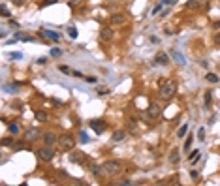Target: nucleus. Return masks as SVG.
Masks as SVG:
<instances>
[{
	"label": "nucleus",
	"mask_w": 220,
	"mask_h": 186,
	"mask_svg": "<svg viewBox=\"0 0 220 186\" xmlns=\"http://www.w3.org/2000/svg\"><path fill=\"white\" fill-rule=\"evenodd\" d=\"M102 166H104V173H107L111 177H115L122 169V164H120V162H117V160H107V162H104Z\"/></svg>",
	"instance_id": "obj_1"
},
{
	"label": "nucleus",
	"mask_w": 220,
	"mask_h": 186,
	"mask_svg": "<svg viewBox=\"0 0 220 186\" xmlns=\"http://www.w3.org/2000/svg\"><path fill=\"white\" fill-rule=\"evenodd\" d=\"M175 92H177V83H175V81H169V83H166V85L160 88V96H162L164 100H169V98H173Z\"/></svg>",
	"instance_id": "obj_2"
},
{
	"label": "nucleus",
	"mask_w": 220,
	"mask_h": 186,
	"mask_svg": "<svg viewBox=\"0 0 220 186\" xmlns=\"http://www.w3.org/2000/svg\"><path fill=\"white\" fill-rule=\"evenodd\" d=\"M38 158L43 160V162H51V160L55 158V149H53L51 145H47V147L40 149V150H38Z\"/></svg>",
	"instance_id": "obj_3"
},
{
	"label": "nucleus",
	"mask_w": 220,
	"mask_h": 186,
	"mask_svg": "<svg viewBox=\"0 0 220 186\" xmlns=\"http://www.w3.org/2000/svg\"><path fill=\"white\" fill-rule=\"evenodd\" d=\"M58 145H60L62 149H73L75 141H73V137H71L70 133H62V135L58 137Z\"/></svg>",
	"instance_id": "obj_4"
},
{
	"label": "nucleus",
	"mask_w": 220,
	"mask_h": 186,
	"mask_svg": "<svg viewBox=\"0 0 220 186\" xmlns=\"http://www.w3.org/2000/svg\"><path fill=\"white\" fill-rule=\"evenodd\" d=\"M88 126H90L96 133H102V132L106 130V122H104V119H92V120L88 122Z\"/></svg>",
	"instance_id": "obj_5"
},
{
	"label": "nucleus",
	"mask_w": 220,
	"mask_h": 186,
	"mask_svg": "<svg viewBox=\"0 0 220 186\" xmlns=\"http://www.w3.org/2000/svg\"><path fill=\"white\" fill-rule=\"evenodd\" d=\"M68 158H70V162H73V164H85V154L79 152V150H71L68 154Z\"/></svg>",
	"instance_id": "obj_6"
},
{
	"label": "nucleus",
	"mask_w": 220,
	"mask_h": 186,
	"mask_svg": "<svg viewBox=\"0 0 220 186\" xmlns=\"http://www.w3.org/2000/svg\"><path fill=\"white\" fill-rule=\"evenodd\" d=\"M160 113H162L160 105H158V104H151L149 109H147V117H149V119H158Z\"/></svg>",
	"instance_id": "obj_7"
},
{
	"label": "nucleus",
	"mask_w": 220,
	"mask_h": 186,
	"mask_svg": "<svg viewBox=\"0 0 220 186\" xmlns=\"http://www.w3.org/2000/svg\"><path fill=\"white\" fill-rule=\"evenodd\" d=\"M40 38H49V40H53V41H60V34L55 32V30H49V28L40 30Z\"/></svg>",
	"instance_id": "obj_8"
},
{
	"label": "nucleus",
	"mask_w": 220,
	"mask_h": 186,
	"mask_svg": "<svg viewBox=\"0 0 220 186\" xmlns=\"http://www.w3.org/2000/svg\"><path fill=\"white\" fill-rule=\"evenodd\" d=\"M40 137H41V132L38 128H30V130H27V133H24V139H27V141H38Z\"/></svg>",
	"instance_id": "obj_9"
},
{
	"label": "nucleus",
	"mask_w": 220,
	"mask_h": 186,
	"mask_svg": "<svg viewBox=\"0 0 220 186\" xmlns=\"http://www.w3.org/2000/svg\"><path fill=\"white\" fill-rule=\"evenodd\" d=\"M100 38H102L104 41H111V40L115 38V32H113V28H109V27H104V28L100 30Z\"/></svg>",
	"instance_id": "obj_10"
},
{
	"label": "nucleus",
	"mask_w": 220,
	"mask_h": 186,
	"mask_svg": "<svg viewBox=\"0 0 220 186\" xmlns=\"http://www.w3.org/2000/svg\"><path fill=\"white\" fill-rule=\"evenodd\" d=\"M169 55H171V57H173V60H175V62H177L179 66H184V64H186V60H184V57H183V53H179L177 49H171V51H169Z\"/></svg>",
	"instance_id": "obj_11"
},
{
	"label": "nucleus",
	"mask_w": 220,
	"mask_h": 186,
	"mask_svg": "<svg viewBox=\"0 0 220 186\" xmlns=\"http://www.w3.org/2000/svg\"><path fill=\"white\" fill-rule=\"evenodd\" d=\"M43 141H45V145H55V143L58 141V137H57V133H55V132H45Z\"/></svg>",
	"instance_id": "obj_12"
},
{
	"label": "nucleus",
	"mask_w": 220,
	"mask_h": 186,
	"mask_svg": "<svg viewBox=\"0 0 220 186\" xmlns=\"http://www.w3.org/2000/svg\"><path fill=\"white\" fill-rule=\"evenodd\" d=\"M179 158H181V152H179V149H171V152H169V156H167V162L169 164H179Z\"/></svg>",
	"instance_id": "obj_13"
},
{
	"label": "nucleus",
	"mask_w": 220,
	"mask_h": 186,
	"mask_svg": "<svg viewBox=\"0 0 220 186\" xmlns=\"http://www.w3.org/2000/svg\"><path fill=\"white\" fill-rule=\"evenodd\" d=\"M154 62H156V64H162V66H167V64H169V55H167V53H158V55L154 57Z\"/></svg>",
	"instance_id": "obj_14"
},
{
	"label": "nucleus",
	"mask_w": 220,
	"mask_h": 186,
	"mask_svg": "<svg viewBox=\"0 0 220 186\" xmlns=\"http://www.w3.org/2000/svg\"><path fill=\"white\" fill-rule=\"evenodd\" d=\"M109 21H111V25H122L126 21V17H124V13H113Z\"/></svg>",
	"instance_id": "obj_15"
},
{
	"label": "nucleus",
	"mask_w": 220,
	"mask_h": 186,
	"mask_svg": "<svg viewBox=\"0 0 220 186\" xmlns=\"http://www.w3.org/2000/svg\"><path fill=\"white\" fill-rule=\"evenodd\" d=\"M13 38H15V40H21V41H36L34 36H30V34H23V32H17Z\"/></svg>",
	"instance_id": "obj_16"
},
{
	"label": "nucleus",
	"mask_w": 220,
	"mask_h": 186,
	"mask_svg": "<svg viewBox=\"0 0 220 186\" xmlns=\"http://www.w3.org/2000/svg\"><path fill=\"white\" fill-rule=\"evenodd\" d=\"M126 137V132L124 130H117V132H113V135H111V139L117 143V141H122V139Z\"/></svg>",
	"instance_id": "obj_17"
},
{
	"label": "nucleus",
	"mask_w": 220,
	"mask_h": 186,
	"mask_svg": "<svg viewBox=\"0 0 220 186\" xmlns=\"http://www.w3.org/2000/svg\"><path fill=\"white\" fill-rule=\"evenodd\" d=\"M90 173L96 175V177H100L104 173V166H98V164H90Z\"/></svg>",
	"instance_id": "obj_18"
},
{
	"label": "nucleus",
	"mask_w": 220,
	"mask_h": 186,
	"mask_svg": "<svg viewBox=\"0 0 220 186\" xmlns=\"http://www.w3.org/2000/svg\"><path fill=\"white\" fill-rule=\"evenodd\" d=\"M188 160H190V164H196V162L200 160V149H194V150L188 154Z\"/></svg>",
	"instance_id": "obj_19"
},
{
	"label": "nucleus",
	"mask_w": 220,
	"mask_h": 186,
	"mask_svg": "<svg viewBox=\"0 0 220 186\" xmlns=\"http://www.w3.org/2000/svg\"><path fill=\"white\" fill-rule=\"evenodd\" d=\"M0 145H2V147H13L15 141H13V137H4L2 141H0Z\"/></svg>",
	"instance_id": "obj_20"
},
{
	"label": "nucleus",
	"mask_w": 220,
	"mask_h": 186,
	"mask_svg": "<svg viewBox=\"0 0 220 186\" xmlns=\"http://www.w3.org/2000/svg\"><path fill=\"white\" fill-rule=\"evenodd\" d=\"M205 81H207V83H213V85H216L220 79H218V75H214V74H207V75H205Z\"/></svg>",
	"instance_id": "obj_21"
},
{
	"label": "nucleus",
	"mask_w": 220,
	"mask_h": 186,
	"mask_svg": "<svg viewBox=\"0 0 220 186\" xmlns=\"http://www.w3.org/2000/svg\"><path fill=\"white\" fill-rule=\"evenodd\" d=\"M36 120L45 122V120H47V113H45V111H36Z\"/></svg>",
	"instance_id": "obj_22"
},
{
	"label": "nucleus",
	"mask_w": 220,
	"mask_h": 186,
	"mask_svg": "<svg viewBox=\"0 0 220 186\" xmlns=\"http://www.w3.org/2000/svg\"><path fill=\"white\" fill-rule=\"evenodd\" d=\"M186 132H188V124H183V126L179 128V132H177V137H181V139H183V137L186 135Z\"/></svg>",
	"instance_id": "obj_23"
},
{
	"label": "nucleus",
	"mask_w": 220,
	"mask_h": 186,
	"mask_svg": "<svg viewBox=\"0 0 220 186\" xmlns=\"http://www.w3.org/2000/svg\"><path fill=\"white\" fill-rule=\"evenodd\" d=\"M192 139H194V133H190L186 137V141H184V149L183 150H190V145H192Z\"/></svg>",
	"instance_id": "obj_24"
},
{
	"label": "nucleus",
	"mask_w": 220,
	"mask_h": 186,
	"mask_svg": "<svg viewBox=\"0 0 220 186\" xmlns=\"http://www.w3.org/2000/svg\"><path fill=\"white\" fill-rule=\"evenodd\" d=\"M51 57H53V58H57V57H62V49H58V47H53V49H51Z\"/></svg>",
	"instance_id": "obj_25"
},
{
	"label": "nucleus",
	"mask_w": 220,
	"mask_h": 186,
	"mask_svg": "<svg viewBox=\"0 0 220 186\" xmlns=\"http://www.w3.org/2000/svg\"><path fill=\"white\" fill-rule=\"evenodd\" d=\"M8 130H10V133H11V135H13V133H17V132H19V126H17V124H13V122H11V124H8Z\"/></svg>",
	"instance_id": "obj_26"
},
{
	"label": "nucleus",
	"mask_w": 220,
	"mask_h": 186,
	"mask_svg": "<svg viewBox=\"0 0 220 186\" xmlns=\"http://www.w3.org/2000/svg\"><path fill=\"white\" fill-rule=\"evenodd\" d=\"M68 34H70L71 38H77V28H75V27H68Z\"/></svg>",
	"instance_id": "obj_27"
},
{
	"label": "nucleus",
	"mask_w": 220,
	"mask_h": 186,
	"mask_svg": "<svg viewBox=\"0 0 220 186\" xmlns=\"http://www.w3.org/2000/svg\"><path fill=\"white\" fill-rule=\"evenodd\" d=\"M58 0H43V2L40 4V8H45V6H51V4H57Z\"/></svg>",
	"instance_id": "obj_28"
},
{
	"label": "nucleus",
	"mask_w": 220,
	"mask_h": 186,
	"mask_svg": "<svg viewBox=\"0 0 220 186\" xmlns=\"http://www.w3.org/2000/svg\"><path fill=\"white\" fill-rule=\"evenodd\" d=\"M198 139H200V141H205V128L198 130Z\"/></svg>",
	"instance_id": "obj_29"
},
{
	"label": "nucleus",
	"mask_w": 220,
	"mask_h": 186,
	"mask_svg": "<svg viewBox=\"0 0 220 186\" xmlns=\"http://www.w3.org/2000/svg\"><path fill=\"white\" fill-rule=\"evenodd\" d=\"M58 70H60L62 74H66V75H71V70H70L68 66H58Z\"/></svg>",
	"instance_id": "obj_30"
},
{
	"label": "nucleus",
	"mask_w": 220,
	"mask_h": 186,
	"mask_svg": "<svg viewBox=\"0 0 220 186\" xmlns=\"http://www.w3.org/2000/svg\"><path fill=\"white\" fill-rule=\"evenodd\" d=\"M198 4H200L198 0H188V2H186V8H196Z\"/></svg>",
	"instance_id": "obj_31"
},
{
	"label": "nucleus",
	"mask_w": 220,
	"mask_h": 186,
	"mask_svg": "<svg viewBox=\"0 0 220 186\" xmlns=\"http://www.w3.org/2000/svg\"><path fill=\"white\" fill-rule=\"evenodd\" d=\"M0 10H2V17H10V15H11V13L8 11V8H6L4 4H2V6H0Z\"/></svg>",
	"instance_id": "obj_32"
},
{
	"label": "nucleus",
	"mask_w": 220,
	"mask_h": 186,
	"mask_svg": "<svg viewBox=\"0 0 220 186\" xmlns=\"http://www.w3.org/2000/svg\"><path fill=\"white\" fill-rule=\"evenodd\" d=\"M21 57H23V53H19V51H15V53H11V55H10V58H13V60H19Z\"/></svg>",
	"instance_id": "obj_33"
},
{
	"label": "nucleus",
	"mask_w": 220,
	"mask_h": 186,
	"mask_svg": "<svg viewBox=\"0 0 220 186\" xmlns=\"http://www.w3.org/2000/svg\"><path fill=\"white\" fill-rule=\"evenodd\" d=\"M13 149H15V150H23V149H24V143H23V141H17V143L13 145Z\"/></svg>",
	"instance_id": "obj_34"
},
{
	"label": "nucleus",
	"mask_w": 220,
	"mask_h": 186,
	"mask_svg": "<svg viewBox=\"0 0 220 186\" xmlns=\"http://www.w3.org/2000/svg\"><path fill=\"white\" fill-rule=\"evenodd\" d=\"M162 6H164V4H158V6H156V8L153 10V13H151V15H158V11L162 10Z\"/></svg>",
	"instance_id": "obj_35"
},
{
	"label": "nucleus",
	"mask_w": 220,
	"mask_h": 186,
	"mask_svg": "<svg viewBox=\"0 0 220 186\" xmlns=\"http://www.w3.org/2000/svg\"><path fill=\"white\" fill-rule=\"evenodd\" d=\"M177 2V0H162V4H166V6H173Z\"/></svg>",
	"instance_id": "obj_36"
},
{
	"label": "nucleus",
	"mask_w": 220,
	"mask_h": 186,
	"mask_svg": "<svg viewBox=\"0 0 220 186\" xmlns=\"http://www.w3.org/2000/svg\"><path fill=\"white\" fill-rule=\"evenodd\" d=\"M198 177H200V175H198V171H194V169L190 171V179H192V180H196Z\"/></svg>",
	"instance_id": "obj_37"
},
{
	"label": "nucleus",
	"mask_w": 220,
	"mask_h": 186,
	"mask_svg": "<svg viewBox=\"0 0 220 186\" xmlns=\"http://www.w3.org/2000/svg\"><path fill=\"white\" fill-rule=\"evenodd\" d=\"M211 100H213V98H211V92H205V104H207V105L211 104Z\"/></svg>",
	"instance_id": "obj_38"
},
{
	"label": "nucleus",
	"mask_w": 220,
	"mask_h": 186,
	"mask_svg": "<svg viewBox=\"0 0 220 186\" xmlns=\"http://www.w3.org/2000/svg\"><path fill=\"white\" fill-rule=\"evenodd\" d=\"M71 75H73V77H83V74L77 72V70H71Z\"/></svg>",
	"instance_id": "obj_39"
},
{
	"label": "nucleus",
	"mask_w": 220,
	"mask_h": 186,
	"mask_svg": "<svg viewBox=\"0 0 220 186\" xmlns=\"http://www.w3.org/2000/svg\"><path fill=\"white\" fill-rule=\"evenodd\" d=\"M79 133H81V141H83V143H87V141H88V137H87V133H85V132H79Z\"/></svg>",
	"instance_id": "obj_40"
},
{
	"label": "nucleus",
	"mask_w": 220,
	"mask_h": 186,
	"mask_svg": "<svg viewBox=\"0 0 220 186\" xmlns=\"http://www.w3.org/2000/svg\"><path fill=\"white\" fill-rule=\"evenodd\" d=\"M119 184H124V186H128V184H132V180H128V179H122V180H119Z\"/></svg>",
	"instance_id": "obj_41"
},
{
	"label": "nucleus",
	"mask_w": 220,
	"mask_h": 186,
	"mask_svg": "<svg viewBox=\"0 0 220 186\" xmlns=\"http://www.w3.org/2000/svg\"><path fill=\"white\" fill-rule=\"evenodd\" d=\"M107 92H109V88H102V87L98 88V94H107Z\"/></svg>",
	"instance_id": "obj_42"
},
{
	"label": "nucleus",
	"mask_w": 220,
	"mask_h": 186,
	"mask_svg": "<svg viewBox=\"0 0 220 186\" xmlns=\"http://www.w3.org/2000/svg\"><path fill=\"white\" fill-rule=\"evenodd\" d=\"M47 60H49V58H45V57H40V58H38V64H47Z\"/></svg>",
	"instance_id": "obj_43"
},
{
	"label": "nucleus",
	"mask_w": 220,
	"mask_h": 186,
	"mask_svg": "<svg viewBox=\"0 0 220 186\" xmlns=\"http://www.w3.org/2000/svg\"><path fill=\"white\" fill-rule=\"evenodd\" d=\"M214 43H216V45H220V32H216V34H214Z\"/></svg>",
	"instance_id": "obj_44"
},
{
	"label": "nucleus",
	"mask_w": 220,
	"mask_h": 186,
	"mask_svg": "<svg viewBox=\"0 0 220 186\" xmlns=\"http://www.w3.org/2000/svg\"><path fill=\"white\" fill-rule=\"evenodd\" d=\"M13 4H15V6H23V4H24V0H13Z\"/></svg>",
	"instance_id": "obj_45"
},
{
	"label": "nucleus",
	"mask_w": 220,
	"mask_h": 186,
	"mask_svg": "<svg viewBox=\"0 0 220 186\" xmlns=\"http://www.w3.org/2000/svg\"><path fill=\"white\" fill-rule=\"evenodd\" d=\"M10 25H11V27H13V28H19V23H15V21H13V19H11V21H10Z\"/></svg>",
	"instance_id": "obj_46"
},
{
	"label": "nucleus",
	"mask_w": 220,
	"mask_h": 186,
	"mask_svg": "<svg viewBox=\"0 0 220 186\" xmlns=\"http://www.w3.org/2000/svg\"><path fill=\"white\" fill-rule=\"evenodd\" d=\"M81 2V0H70V6H77Z\"/></svg>",
	"instance_id": "obj_47"
}]
</instances>
